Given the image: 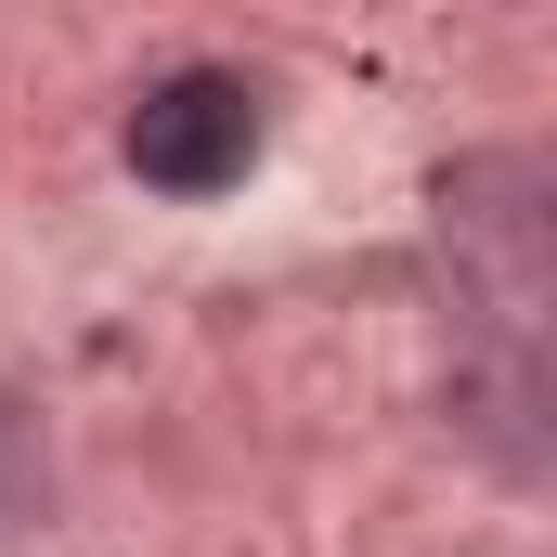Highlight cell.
<instances>
[{"label":"cell","instance_id":"2","mask_svg":"<svg viewBox=\"0 0 557 557\" xmlns=\"http://www.w3.org/2000/svg\"><path fill=\"white\" fill-rule=\"evenodd\" d=\"M26 506H39V441H26V416H13V403H0V532H13Z\"/></svg>","mask_w":557,"mask_h":557},{"label":"cell","instance_id":"1","mask_svg":"<svg viewBox=\"0 0 557 557\" xmlns=\"http://www.w3.org/2000/svg\"><path fill=\"white\" fill-rule=\"evenodd\" d=\"M131 169L156 195H234L247 182V156H260V91L234 78V65H182V78H156L131 104Z\"/></svg>","mask_w":557,"mask_h":557}]
</instances>
